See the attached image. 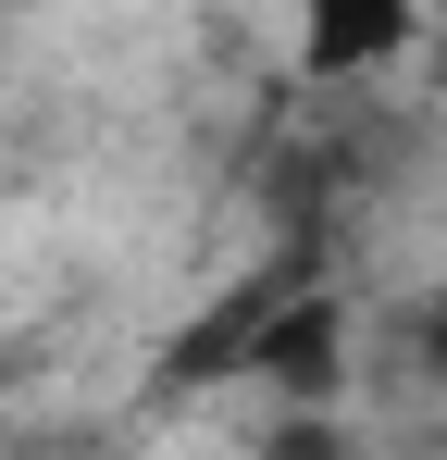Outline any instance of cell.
I'll list each match as a JSON object with an SVG mask.
<instances>
[{
    "label": "cell",
    "instance_id": "1",
    "mask_svg": "<svg viewBox=\"0 0 447 460\" xmlns=\"http://www.w3.org/2000/svg\"><path fill=\"white\" fill-rule=\"evenodd\" d=\"M249 385L323 411V398L348 385V299H336V287H274L261 336H249Z\"/></svg>",
    "mask_w": 447,
    "mask_h": 460
},
{
    "label": "cell",
    "instance_id": "2",
    "mask_svg": "<svg viewBox=\"0 0 447 460\" xmlns=\"http://www.w3.org/2000/svg\"><path fill=\"white\" fill-rule=\"evenodd\" d=\"M435 13L423 0H286V50L298 75H385Z\"/></svg>",
    "mask_w": 447,
    "mask_h": 460
},
{
    "label": "cell",
    "instance_id": "3",
    "mask_svg": "<svg viewBox=\"0 0 447 460\" xmlns=\"http://www.w3.org/2000/svg\"><path fill=\"white\" fill-rule=\"evenodd\" d=\"M410 374L447 385V287H435V299H410Z\"/></svg>",
    "mask_w": 447,
    "mask_h": 460
},
{
    "label": "cell",
    "instance_id": "4",
    "mask_svg": "<svg viewBox=\"0 0 447 460\" xmlns=\"http://www.w3.org/2000/svg\"><path fill=\"white\" fill-rule=\"evenodd\" d=\"M423 13H435V38H447V0H423Z\"/></svg>",
    "mask_w": 447,
    "mask_h": 460
},
{
    "label": "cell",
    "instance_id": "5",
    "mask_svg": "<svg viewBox=\"0 0 447 460\" xmlns=\"http://www.w3.org/2000/svg\"><path fill=\"white\" fill-rule=\"evenodd\" d=\"M0 13H38V0H0Z\"/></svg>",
    "mask_w": 447,
    "mask_h": 460
}]
</instances>
